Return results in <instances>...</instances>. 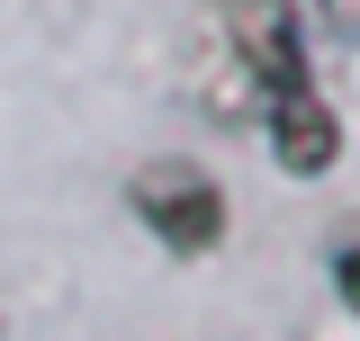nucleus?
Here are the masks:
<instances>
[{
  "instance_id": "obj_1",
  "label": "nucleus",
  "mask_w": 360,
  "mask_h": 341,
  "mask_svg": "<svg viewBox=\"0 0 360 341\" xmlns=\"http://www.w3.org/2000/svg\"><path fill=\"white\" fill-rule=\"evenodd\" d=\"M217 45H225V90H207L217 117H279L288 99H307V36L288 0H217Z\"/></svg>"
},
{
  "instance_id": "obj_2",
  "label": "nucleus",
  "mask_w": 360,
  "mask_h": 341,
  "mask_svg": "<svg viewBox=\"0 0 360 341\" xmlns=\"http://www.w3.org/2000/svg\"><path fill=\"white\" fill-rule=\"evenodd\" d=\"M135 215H144L172 252H217V234H225L217 180L189 170V162H144V170H135Z\"/></svg>"
},
{
  "instance_id": "obj_3",
  "label": "nucleus",
  "mask_w": 360,
  "mask_h": 341,
  "mask_svg": "<svg viewBox=\"0 0 360 341\" xmlns=\"http://www.w3.org/2000/svg\"><path fill=\"white\" fill-rule=\"evenodd\" d=\"M333 288H342V305L360 314V215L342 225V243H333Z\"/></svg>"
}]
</instances>
